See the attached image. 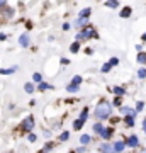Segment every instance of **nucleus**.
<instances>
[{
    "label": "nucleus",
    "instance_id": "f257e3e1",
    "mask_svg": "<svg viewBox=\"0 0 146 153\" xmlns=\"http://www.w3.org/2000/svg\"><path fill=\"white\" fill-rule=\"evenodd\" d=\"M110 111H112V107H110L109 102H100L95 107V117L97 119H107L109 116H110Z\"/></svg>",
    "mask_w": 146,
    "mask_h": 153
},
{
    "label": "nucleus",
    "instance_id": "f03ea898",
    "mask_svg": "<svg viewBox=\"0 0 146 153\" xmlns=\"http://www.w3.org/2000/svg\"><path fill=\"white\" fill-rule=\"evenodd\" d=\"M92 36H95V29H93L92 26H87V27L83 29L76 38L78 39H88V38H92Z\"/></svg>",
    "mask_w": 146,
    "mask_h": 153
},
{
    "label": "nucleus",
    "instance_id": "7ed1b4c3",
    "mask_svg": "<svg viewBox=\"0 0 146 153\" xmlns=\"http://www.w3.org/2000/svg\"><path fill=\"white\" fill-rule=\"evenodd\" d=\"M33 128H34V119H33V116H29L22 123V129L24 131H33Z\"/></svg>",
    "mask_w": 146,
    "mask_h": 153
},
{
    "label": "nucleus",
    "instance_id": "20e7f679",
    "mask_svg": "<svg viewBox=\"0 0 146 153\" xmlns=\"http://www.w3.org/2000/svg\"><path fill=\"white\" fill-rule=\"evenodd\" d=\"M138 136H134V134H133V136H129L127 138V141H126V145H127V146H131V148H136L138 146Z\"/></svg>",
    "mask_w": 146,
    "mask_h": 153
},
{
    "label": "nucleus",
    "instance_id": "39448f33",
    "mask_svg": "<svg viewBox=\"0 0 146 153\" xmlns=\"http://www.w3.org/2000/svg\"><path fill=\"white\" fill-rule=\"evenodd\" d=\"M121 114H126L127 117H129V116H131V117H134L136 111L134 109H129V107H121Z\"/></svg>",
    "mask_w": 146,
    "mask_h": 153
},
{
    "label": "nucleus",
    "instance_id": "423d86ee",
    "mask_svg": "<svg viewBox=\"0 0 146 153\" xmlns=\"http://www.w3.org/2000/svg\"><path fill=\"white\" fill-rule=\"evenodd\" d=\"M100 136H102L104 140H109V138L112 136V129H110V128H104L102 131H100Z\"/></svg>",
    "mask_w": 146,
    "mask_h": 153
},
{
    "label": "nucleus",
    "instance_id": "0eeeda50",
    "mask_svg": "<svg viewBox=\"0 0 146 153\" xmlns=\"http://www.w3.org/2000/svg\"><path fill=\"white\" fill-rule=\"evenodd\" d=\"M19 44H21L22 48L29 46V36H27V34H22L21 38H19Z\"/></svg>",
    "mask_w": 146,
    "mask_h": 153
},
{
    "label": "nucleus",
    "instance_id": "6e6552de",
    "mask_svg": "<svg viewBox=\"0 0 146 153\" xmlns=\"http://www.w3.org/2000/svg\"><path fill=\"white\" fill-rule=\"evenodd\" d=\"M124 146H126V141H117L116 145H114V152H116V153L122 152V150H124Z\"/></svg>",
    "mask_w": 146,
    "mask_h": 153
},
{
    "label": "nucleus",
    "instance_id": "1a4fd4ad",
    "mask_svg": "<svg viewBox=\"0 0 146 153\" xmlns=\"http://www.w3.org/2000/svg\"><path fill=\"white\" fill-rule=\"evenodd\" d=\"M90 12H92V10H90L88 7H87V9H83V10L80 12V17H78V19H85V21H87V17L90 16Z\"/></svg>",
    "mask_w": 146,
    "mask_h": 153
},
{
    "label": "nucleus",
    "instance_id": "9d476101",
    "mask_svg": "<svg viewBox=\"0 0 146 153\" xmlns=\"http://www.w3.org/2000/svg\"><path fill=\"white\" fill-rule=\"evenodd\" d=\"M105 7H110V9H116V7H119V4H117L116 0H109V2H105Z\"/></svg>",
    "mask_w": 146,
    "mask_h": 153
},
{
    "label": "nucleus",
    "instance_id": "9b49d317",
    "mask_svg": "<svg viewBox=\"0 0 146 153\" xmlns=\"http://www.w3.org/2000/svg\"><path fill=\"white\" fill-rule=\"evenodd\" d=\"M24 90H26L27 94H33L34 92V85L33 83H26V85H24Z\"/></svg>",
    "mask_w": 146,
    "mask_h": 153
},
{
    "label": "nucleus",
    "instance_id": "f8f14e48",
    "mask_svg": "<svg viewBox=\"0 0 146 153\" xmlns=\"http://www.w3.org/2000/svg\"><path fill=\"white\" fill-rule=\"evenodd\" d=\"M78 49H80V43H78V41H76V43H73V44L70 46V51H71V53H76Z\"/></svg>",
    "mask_w": 146,
    "mask_h": 153
},
{
    "label": "nucleus",
    "instance_id": "ddd939ff",
    "mask_svg": "<svg viewBox=\"0 0 146 153\" xmlns=\"http://www.w3.org/2000/svg\"><path fill=\"white\" fill-rule=\"evenodd\" d=\"M88 141H90V136H88V134H82V136H80V143H82V145H87Z\"/></svg>",
    "mask_w": 146,
    "mask_h": 153
},
{
    "label": "nucleus",
    "instance_id": "4468645a",
    "mask_svg": "<svg viewBox=\"0 0 146 153\" xmlns=\"http://www.w3.org/2000/svg\"><path fill=\"white\" fill-rule=\"evenodd\" d=\"M129 16H131V7H126L124 10L121 12V17H124L126 19V17H129Z\"/></svg>",
    "mask_w": 146,
    "mask_h": 153
},
{
    "label": "nucleus",
    "instance_id": "2eb2a0df",
    "mask_svg": "<svg viewBox=\"0 0 146 153\" xmlns=\"http://www.w3.org/2000/svg\"><path fill=\"white\" fill-rule=\"evenodd\" d=\"M102 152H104V153H116V152H114V148H110V145H104V146H102Z\"/></svg>",
    "mask_w": 146,
    "mask_h": 153
},
{
    "label": "nucleus",
    "instance_id": "dca6fc26",
    "mask_svg": "<svg viewBox=\"0 0 146 153\" xmlns=\"http://www.w3.org/2000/svg\"><path fill=\"white\" fill-rule=\"evenodd\" d=\"M80 83H82V76H78V75H76L75 78H73V82H71L70 85H75V87H78Z\"/></svg>",
    "mask_w": 146,
    "mask_h": 153
},
{
    "label": "nucleus",
    "instance_id": "f3484780",
    "mask_svg": "<svg viewBox=\"0 0 146 153\" xmlns=\"http://www.w3.org/2000/svg\"><path fill=\"white\" fill-rule=\"evenodd\" d=\"M33 80H34V82H39V83H41V80H43V75H41V73H34V75H33Z\"/></svg>",
    "mask_w": 146,
    "mask_h": 153
},
{
    "label": "nucleus",
    "instance_id": "a211bd4d",
    "mask_svg": "<svg viewBox=\"0 0 146 153\" xmlns=\"http://www.w3.org/2000/svg\"><path fill=\"white\" fill-rule=\"evenodd\" d=\"M82 126H83V121H80V119H76L75 123H73V128H75V129H80Z\"/></svg>",
    "mask_w": 146,
    "mask_h": 153
},
{
    "label": "nucleus",
    "instance_id": "6ab92c4d",
    "mask_svg": "<svg viewBox=\"0 0 146 153\" xmlns=\"http://www.w3.org/2000/svg\"><path fill=\"white\" fill-rule=\"evenodd\" d=\"M87 114H88V109H87V107H85V109L82 111V116H80V121H83V123H85V119H87Z\"/></svg>",
    "mask_w": 146,
    "mask_h": 153
},
{
    "label": "nucleus",
    "instance_id": "aec40b11",
    "mask_svg": "<svg viewBox=\"0 0 146 153\" xmlns=\"http://www.w3.org/2000/svg\"><path fill=\"white\" fill-rule=\"evenodd\" d=\"M114 94H116V95H124V88L116 87V88H114Z\"/></svg>",
    "mask_w": 146,
    "mask_h": 153
},
{
    "label": "nucleus",
    "instance_id": "412c9836",
    "mask_svg": "<svg viewBox=\"0 0 146 153\" xmlns=\"http://www.w3.org/2000/svg\"><path fill=\"white\" fill-rule=\"evenodd\" d=\"M138 76H139V78H146V68H139V71H138Z\"/></svg>",
    "mask_w": 146,
    "mask_h": 153
},
{
    "label": "nucleus",
    "instance_id": "4be33fe9",
    "mask_svg": "<svg viewBox=\"0 0 146 153\" xmlns=\"http://www.w3.org/2000/svg\"><path fill=\"white\" fill-rule=\"evenodd\" d=\"M68 138H70V133H68V131H65V133H61V134H60L61 141H65V140H68Z\"/></svg>",
    "mask_w": 146,
    "mask_h": 153
},
{
    "label": "nucleus",
    "instance_id": "5701e85b",
    "mask_svg": "<svg viewBox=\"0 0 146 153\" xmlns=\"http://www.w3.org/2000/svg\"><path fill=\"white\" fill-rule=\"evenodd\" d=\"M138 61H139V63H145V61H146V55L139 53V55H138Z\"/></svg>",
    "mask_w": 146,
    "mask_h": 153
},
{
    "label": "nucleus",
    "instance_id": "b1692460",
    "mask_svg": "<svg viewBox=\"0 0 146 153\" xmlns=\"http://www.w3.org/2000/svg\"><path fill=\"white\" fill-rule=\"evenodd\" d=\"M117 63H119V60H117V58H110V60H109V65H110V66L117 65Z\"/></svg>",
    "mask_w": 146,
    "mask_h": 153
},
{
    "label": "nucleus",
    "instance_id": "393cba45",
    "mask_svg": "<svg viewBox=\"0 0 146 153\" xmlns=\"http://www.w3.org/2000/svg\"><path fill=\"white\" fill-rule=\"evenodd\" d=\"M66 90H68V92H76V90H78V87H75V85H68V87H66Z\"/></svg>",
    "mask_w": 146,
    "mask_h": 153
},
{
    "label": "nucleus",
    "instance_id": "a878e982",
    "mask_svg": "<svg viewBox=\"0 0 146 153\" xmlns=\"http://www.w3.org/2000/svg\"><path fill=\"white\" fill-rule=\"evenodd\" d=\"M126 124H127V126H133V124H134V117H131V116H129V117L126 119Z\"/></svg>",
    "mask_w": 146,
    "mask_h": 153
},
{
    "label": "nucleus",
    "instance_id": "bb28decb",
    "mask_svg": "<svg viewBox=\"0 0 146 153\" xmlns=\"http://www.w3.org/2000/svg\"><path fill=\"white\" fill-rule=\"evenodd\" d=\"M93 129H95L97 133H100V131L104 129V128H102V124H99V123H97V124H93Z\"/></svg>",
    "mask_w": 146,
    "mask_h": 153
},
{
    "label": "nucleus",
    "instance_id": "cd10ccee",
    "mask_svg": "<svg viewBox=\"0 0 146 153\" xmlns=\"http://www.w3.org/2000/svg\"><path fill=\"white\" fill-rule=\"evenodd\" d=\"M14 70H16V68H10V70H4V68H2V70H0V73H2V75H9V73H12Z\"/></svg>",
    "mask_w": 146,
    "mask_h": 153
},
{
    "label": "nucleus",
    "instance_id": "c85d7f7f",
    "mask_svg": "<svg viewBox=\"0 0 146 153\" xmlns=\"http://www.w3.org/2000/svg\"><path fill=\"white\" fill-rule=\"evenodd\" d=\"M109 70H110V65H109V63H105V65L102 66V73H107Z\"/></svg>",
    "mask_w": 146,
    "mask_h": 153
},
{
    "label": "nucleus",
    "instance_id": "c756f323",
    "mask_svg": "<svg viewBox=\"0 0 146 153\" xmlns=\"http://www.w3.org/2000/svg\"><path fill=\"white\" fill-rule=\"evenodd\" d=\"M46 88H51L48 83H39V90H46Z\"/></svg>",
    "mask_w": 146,
    "mask_h": 153
},
{
    "label": "nucleus",
    "instance_id": "7c9ffc66",
    "mask_svg": "<svg viewBox=\"0 0 146 153\" xmlns=\"http://www.w3.org/2000/svg\"><path fill=\"white\" fill-rule=\"evenodd\" d=\"M85 19H78V21H76V26H85Z\"/></svg>",
    "mask_w": 146,
    "mask_h": 153
},
{
    "label": "nucleus",
    "instance_id": "2f4dec72",
    "mask_svg": "<svg viewBox=\"0 0 146 153\" xmlns=\"http://www.w3.org/2000/svg\"><path fill=\"white\" fill-rule=\"evenodd\" d=\"M27 140H29V141H36V134H29Z\"/></svg>",
    "mask_w": 146,
    "mask_h": 153
},
{
    "label": "nucleus",
    "instance_id": "473e14b6",
    "mask_svg": "<svg viewBox=\"0 0 146 153\" xmlns=\"http://www.w3.org/2000/svg\"><path fill=\"white\" fill-rule=\"evenodd\" d=\"M143 105H145V102H138V107H136V111H141V109H143Z\"/></svg>",
    "mask_w": 146,
    "mask_h": 153
},
{
    "label": "nucleus",
    "instance_id": "72a5a7b5",
    "mask_svg": "<svg viewBox=\"0 0 146 153\" xmlns=\"http://www.w3.org/2000/svg\"><path fill=\"white\" fill-rule=\"evenodd\" d=\"M68 63H70V61L66 60V58H61V65H68Z\"/></svg>",
    "mask_w": 146,
    "mask_h": 153
},
{
    "label": "nucleus",
    "instance_id": "f704fd0d",
    "mask_svg": "<svg viewBox=\"0 0 146 153\" xmlns=\"http://www.w3.org/2000/svg\"><path fill=\"white\" fill-rule=\"evenodd\" d=\"M114 105H121V99H119V97H117L116 100H114Z\"/></svg>",
    "mask_w": 146,
    "mask_h": 153
},
{
    "label": "nucleus",
    "instance_id": "c9c22d12",
    "mask_svg": "<svg viewBox=\"0 0 146 153\" xmlns=\"http://www.w3.org/2000/svg\"><path fill=\"white\" fill-rule=\"evenodd\" d=\"M5 38H7L5 34H0V41H4V39H5Z\"/></svg>",
    "mask_w": 146,
    "mask_h": 153
},
{
    "label": "nucleus",
    "instance_id": "e433bc0d",
    "mask_svg": "<svg viewBox=\"0 0 146 153\" xmlns=\"http://www.w3.org/2000/svg\"><path fill=\"white\" fill-rule=\"evenodd\" d=\"M143 129H145V133H146V119L143 121Z\"/></svg>",
    "mask_w": 146,
    "mask_h": 153
},
{
    "label": "nucleus",
    "instance_id": "4c0bfd02",
    "mask_svg": "<svg viewBox=\"0 0 146 153\" xmlns=\"http://www.w3.org/2000/svg\"><path fill=\"white\" fill-rule=\"evenodd\" d=\"M143 41H146V33H145V34H143Z\"/></svg>",
    "mask_w": 146,
    "mask_h": 153
},
{
    "label": "nucleus",
    "instance_id": "58836bf2",
    "mask_svg": "<svg viewBox=\"0 0 146 153\" xmlns=\"http://www.w3.org/2000/svg\"><path fill=\"white\" fill-rule=\"evenodd\" d=\"M4 5H5V2H0V7H4Z\"/></svg>",
    "mask_w": 146,
    "mask_h": 153
},
{
    "label": "nucleus",
    "instance_id": "ea45409f",
    "mask_svg": "<svg viewBox=\"0 0 146 153\" xmlns=\"http://www.w3.org/2000/svg\"><path fill=\"white\" fill-rule=\"evenodd\" d=\"M143 153H146V150H145V152H143Z\"/></svg>",
    "mask_w": 146,
    "mask_h": 153
},
{
    "label": "nucleus",
    "instance_id": "a19ab883",
    "mask_svg": "<svg viewBox=\"0 0 146 153\" xmlns=\"http://www.w3.org/2000/svg\"><path fill=\"white\" fill-rule=\"evenodd\" d=\"M41 153H44V152H41Z\"/></svg>",
    "mask_w": 146,
    "mask_h": 153
}]
</instances>
